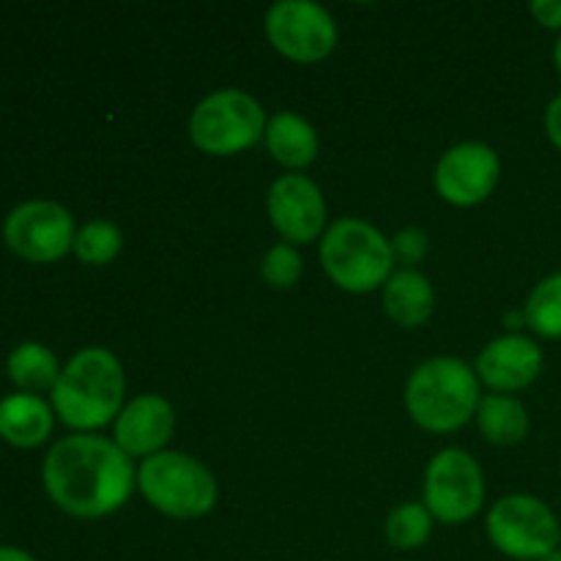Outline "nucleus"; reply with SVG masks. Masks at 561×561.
Wrapping results in <instances>:
<instances>
[{"instance_id":"nucleus-1","label":"nucleus","mask_w":561,"mask_h":561,"mask_svg":"<svg viewBox=\"0 0 561 561\" xmlns=\"http://www.w3.org/2000/svg\"><path fill=\"white\" fill-rule=\"evenodd\" d=\"M42 485L66 515L99 520L129 502L137 471L115 442L96 433H75L53 444L42 463Z\"/></svg>"},{"instance_id":"nucleus-2","label":"nucleus","mask_w":561,"mask_h":561,"mask_svg":"<svg viewBox=\"0 0 561 561\" xmlns=\"http://www.w3.org/2000/svg\"><path fill=\"white\" fill-rule=\"evenodd\" d=\"M126 376L118 356L107 348H82L66 362L53 387V411L66 427L93 433L124 411Z\"/></svg>"},{"instance_id":"nucleus-3","label":"nucleus","mask_w":561,"mask_h":561,"mask_svg":"<svg viewBox=\"0 0 561 561\" xmlns=\"http://www.w3.org/2000/svg\"><path fill=\"white\" fill-rule=\"evenodd\" d=\"M409 416L427 433H453L480 411V378L455 356L427 359L405 383Z\"/></svg>"},{"instance_id":"nucleus-4","label":"nucleus","mask_w":561,"mask_h":561,"mask_svg":"<svg viewBox=\"0 0 561 561\" xmlns=\"http://www.w3.org/2000/svg\"><path fill=\"white\" fill-rule=\"evenodd\" d=\"M321 266L340 290L370 294L394 274L392 241L365 219H337L321 236Z\"/></svg>"},{"instance_id":"nucleus-5","label":"nucleus","mask_w":561,"mask_h":561,"mask_svg":"<svg viewBox=\"0 0 561 561\" xmlns=\"http://www.w3.org/2000/svg\"><path fill=\"white\" fill-rule=\"evenodd\" d=\"M137 488L153 510L179 520L203 518L217 507L219 499L211 469L175 449H164L142 460L137 469Z\"/></svg>"},{"instance_id":"nucleus-6","label":"nucleus","mask_w":561,"mask_h":561,"mask_svg":"<svg viewBox=\"0 0 561 561\" xmlns=\"http://www.w3.org/2000/svg\"><path fill=\"white\" fill-rule=\"evenodd\" d=\"M266 113L252 93L225 88L203 99L190 115V140L208 157H233L266 137Z\"/></svg>"},{"instance_id":"nucleus-7","label":"nucleus","mask_w":561,"mask_h":561,"mask_svg":"<svg viewBox=\"0 0 561 561\" xmlns=\"http://www.w3.org/2000/svg\"><path fill=\"white\" fill-rule=\"evenodd\" d=\"M493 548L515 561H540L561 546V524L542 499L513 493L499 499L488 513Z\"/></svg>"},{"instance_id":"nucleus-8","label":"nucleus","mask_w":561,"mask_h":561,"mask_svg":"<svg viewBox=\"0 0 561 561\" xmlns=\"http://www.w3.org/2000/svg\"><path fill=\"white\" fill-rule=\"evenodd\" d=\"M75 217L55 201H25L3 219V241L27 263H58L75 247Z\"/></svg>"},{"instance_id":"nucleus-9","label":"nucleus","mask_w":561,"mask_h":561,"mask_svg":"<svg viewBox=\"0 0 561 561\" xmlns=\"http://www.w3.org/2000/svg\"><path fill=\"white\" fill-rule=\"evenodd\" d=\"M425 504L442 524H466L485 504V477L463 449H442L425 471Z\"/></svg>"},{"instance_id":"nucleus-10","label":"nucleus","mask_w":561,"mask_h":561,"mask_svg":"<svg viewBox=\"0 0 561 561\" xmlns=\"http://www.w3.org/2000/svg\"><path fill=\"white\" fill-rule=\"evenodd\" d=\"M266 36L279 55L296 64H318L337 47V25L312 0H279L266 11Z\"/></svg>"},{"instance_id":"nucleus-11","label":"nucleus","mask_w":561,"mask_h":561,"mask_svg":"<svg viewBox=\"0 0 561 561\" xmlns=\"http://www.w3.org/2000/svg\"><path fill=\"white\" fill-rule=\"evenodd\" d=\"M502 179V159L485 142H460L436 164V192L458 208L480 206L493 195Z\"/></svg>"},{"instance_id":"nucleus-12","label":"nucleus","mask_w":561,"mask_h":561,"mask_svg":"<svg viewBox=\"0 0 561 561\" xmlns=\"http://www.w3.org/2000/svg\"><path fill=\"white\" fill-rule=\"evenodd\" d=\"M268 219L288 244H310L327 228V201L318 184L307 175H279L266 197Z\"/></svg>"},{"instance_id":"nucleus-13","label":"nucleus","mask_w":561,"mask_h":561,"mask_svg":"<svg viewBox=\"0 0 561 561\" xmlns=\"http://www.w3.org/2000/svg\"><path fill=\"white\" fill-rule=\"evenodd\" d=\"M546 356L526 334H502L477 356V378L499 394L520 392L540 378Z\"/></svg>"},{"instance_id":"nucleus-14","label":"nucleus","mask_w":561,"mask_h":561,"mask_svg":"<svg viewBox=\"0 0 561 561\" xmlns=\"http://www.w3.org/2000/svg\"><path fill=\"white\" fill-rule=\"evenodd\" d=\"M175 411L162 394H140L129 400L115 420L113 442L129 458H151L164 453V444L173 438Z\"/></svg>"},{"instance_id":"nucleus-15","label":"nucleus","mask_w":561,"mask_h":561,"mask_svg":"<svg viewBox=\"0 0 561 561\" xmlns=\"http://www.w3.org/2000/svg\"><path fill=\"white\" fill-rule=\"evenodd\" d=\"M55 427L53 403L42 394L14 392L0 400V438L14 449H36L49 442Z\"/></svg>"},{"instance_id":"nucleus-16","label":"nucleus","mask_w":561,"mask_h":561,"mask_svg":"<svg viewBox=\"0 0 561 561\" xmlns=\"http://www.w3.org/2000/svg\"><path fill=\"white\" fill-rule=\"evenodd\" d=\"M436 310V294L425 274L416 268H400L383 285V312L403 329H416L431 321Z\"/></svg>"},{"instance_id":"nucleus-17","label":"nucleus","mask_w":561,"mask_h":561,"mask_svg":"<svg viewBox=\"0 0 561 561\" xmlns=\"http://www.w3.org/2000/svg\"><path fill=\"white\" fill-rule=\"evenodd\" d=\"M266 148L277 164L288 170H305L318 157V131L310 121L296 113H277L266 124Z\"/></svg>"},{"instance_id":"nucleus-18","label":"nucleus","mask_w":561,"mask_h":561,"mask_svg":"<svg viewBox=\"0 0 561 561\" xmlns=\"http://www.w3.org/2000/svg\"><path fill=\"white\" fill-rule=\"evenodd\" d=\"M60 362L47 345L42 343H20L5 359V376L9 381L14 383L16 392L25 394H42V392H53V387L58 383L60 376Z\"/></svg>"},{"instance_id":"nucleus-19","label":"nucleus","mask_w":561,"mask_h":561,"mask_svg":"<svg viewBox=\"0 0 561 561\" xmlns=\"http://www.w3.org/2000/svg\"><path fill=\"white\" fill-rule=\"evenodd\" d=\"M480 431L493 447H515L529 436V411L513 394H485L477 411Z\"/></svg>"},{"instance_id":"nucleus-20","label":"nucleus","mask_w":561,"mask_h":561,"mask_svg":"<svg viewBox=\"0 0 561 561\" xmlns=\"http://www.w3.org/2000/svg\"><path fill=\"white\" fill-rule=\"evenodd\" d=\"M526 323L537 337L561 340V272L540 279L526 299Z\"/></svg>"},{"instance_id":"nucleus-21","label":"nucleus","mask_w":561,"mask_h":561,"mask_svg":"<svg viewBox=\"0 0 561 561\" xmlns=\"http://www.w3.org/2000/svg\"><path fill=\"white\" fill-rule=\"evenodd\" d=\"M121 247H124V233L118 230V225H113L110 219H93L77 230L71 252L85 266H107L121 255Z\"/></svg>"},{"instance_id":"nucleus-22","label":"nucleus","mask_w":561,"mask_h":561,"mask_svg":"<svg viewBox=\"0 0 561 561\" xmlns=\"http://www.w3.org/2000/svg\"><path fill=\"white\" fill-rule=\"evenodd\" d=\"M387 540L398 551H416L431 540L433 515L425 504L405 502L387 515Z\"/></svg>"},{"instance_id":"nucleus-23","label":"nucleus","mask_w":561,"mask_h":561,"mask_svg":"<svg viewBox=\"0 0 561 561\" xmlns=\"http://www.w3.org/2000/svg\"><path fill=\"white\" fill-rule=\"evenodd\" d=\"M261 274L266 279L268 288L274 290H290L294 285H299L301 274H305V261H301L299 250L288 241H279L272 250L263 255Z\"/></svg>"},{"instance_id":"nucleus-24","label":"nucleus","mask_w":561,"mask_h":561,"mask_svg":"<svg viewBox=\"0 0 561 561\" xmlns=\"http://www.w3.org/2000/svg\"><path fill=\"white\" fill-rule=\"evenodd\" d=\"M427 250H431V239L420 228H405L392 239L394 263H403L405 268H414L416 263L425 261Z\"/></svg>"},{"instance_id":"nucleus-25","label":"nucleus","mask_w":561,"mask_h":561,"mask_svg":"<svg viewBox=\"0 0 561 561\" xmlns=\"http://www.w3.org/2000/svg\"><path fill=\"white\" fill-rule=\"evenodd\" d=\"M529 11L537 20V25L561 33V0H535Z\"/></svg>"},{"instance_id":"nucleus-26","label":"nucleus","mask_w":561,"mask_h":561,"mask_svg":"<svg viewBox=\"0 0 561 561\" xmlns=\"http://www.w3.org/2000/svg\"><path fill=\"white\" fill-rule=\"evenodd\" d=\"M546 135L553 142V148L561 151V93L546 110Z\"/></svg>"},{"instance_id":"nucleus-27","label":"nucleus","mask_w":561,"mask_h":561,"mask_svg":"<svg viewBox=\"0 0 561 561\" xmlns=\"http://www.w3.org/2000/svg\"><path fill=\"white\" fill-rule=\"evenodd\" d=\"M0 561H38L33 553H27L25 548L16 546H0Z\"/></svg>"},{"instance_id":"nucleus-28","label":"nucleus","mask_w":561,"mask_h":561,"mask_svg":"<svg viewBox=\"0 0 561 561\" xmlns=\"http://www.w3.org/2000/svg\"><path fill=\"white\" fill-rule=\"evenodd\" d=\"M504 323H507V329H513V334H520L518 329L529 327V323H526V312H524V310H518V312H510V316L504 318Z\"/></svg>"},{"instance_id":"nucleus-29","label":"nucleus","mask_w":561,"mask_h":561,"mask_svg":"<svg viewBox=\"0 0 561 561\" xmlns=\"http://www.w3.org/2000/svg\"><path fill=\"white\" fill-rule=\"evenodd\" d=\"M553 64H557V71L561 75V33L557 38V47H553Z\"/></svg>"},{"instance_id":"nucleus-30","label":"nucleus","mask_w":561,"mask_h":561,"mask_svg":"<svg viewBox=\"0 0 561 561\" xmlns=\"http://www.w3.org/2000/svg\"><path fill=\"white\" fill-rule=\"evenodd\" d=\"M540 561H561V548H557V551H553V553H548V557L540 559Z\"/></svg>"}]
</instances>
